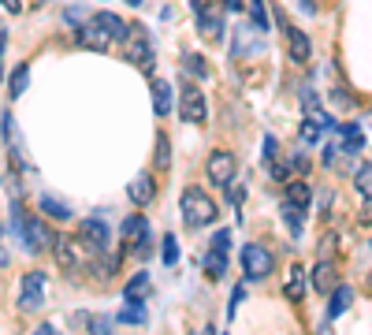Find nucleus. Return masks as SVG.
<instances>
[{
  "label": "nucleus",
  "instance_id": "obj_1",
  "mask_svg": "<svg viewBox=\"0 0 372 335\" xmlns=\"http://www.w3.org/2000/svg\"><path fill=\"white\" fill-rule=\"evenodd\" d=\"M179 209H183L186 228H209V224H216V216H220V205H216L201 187H186Z\"/></svg>",
  "mask_w": 372,
  "mask_h": 335
},
{
  "label": "nucleus",
  "instance_id": "obj_2",
  "mask_svg": "<svg viewBox=\"0 0 372 335\" xmlns=\"http://www.w3.org/2000/svg\"><path fill=\"white\" fill-rule=\"evenodd\" d=\"M179 120H183V123H194V127H201L205 120H209L205 93H201L194 82H183V90H179Z\"/></svg>",
  "mask_w": 372,
  "mask_h": 335
},
{
  "label": "nucleus",
  "instance_id": "obj_3",
  "mask_svg": "<svg viewBox=\"0 0 372 335\" xmlns=\"http://www.w3.org/2000/svg\"><path fill=\"white\" fill-rule=\"evenodd\" d=\"M242 268H246V279H268L272 272H276V257H272L268 246L249 242L242 250Z\"/></svg>",
  "mask_w": 372,
  "mask_h": 335
},
{
  "label": "nucleus",
  "instance_id": "obj_4",
  "mask_svg": "<svg viewBox=\"0 0 372 335\" xmlns=\"http://www.w3.org/2000/svg\"><path fill=\"white\" fill-rule=\"evenodd\" d=\"M130 38H134V45L127 49V60L134 63L141 75H153V68H157V52H153L149 30L146 26H134V30H130Z\"/></svg>",
  "mask_w": 372,
  "mask_h": 335
},
{
  "label": "nucleus",
  "instance_id": "obj_5",
  "mask_svg": "<svg viewBox=\"0 0 372 335\" xmlns=\"http://www.w3.org/2000/svg\"><path fill=\"white\" fill-rule=\"evenodd\" d=\"M235 171H238V160H235V153H227V149H212L209 160H205V176H209V182L220 187V190H227V182L235 179Z\"/></svg>",
  "mask_w": 372,
  "mask_h": 335
},
{
  "label": "nucleus",
  "instance_id": "obj_6",
  "mask_svg": "<svg viewBox=\"0 0 372 335\" xmlns=\"http://www.w3.org/2000/svg\"><path fill=\"white\" fill-rule=\"evenodd\" d=\"M45 290H49L45 272H26V276H23V287H19V309H23V313L41 309V302H45Z\"/></svg>",
  "mask_w": 372,
  "mask_h": 335
},
{
  "label": "nucleus",
  "instance_id": "obj_7",
  "mask_svg": "<svg viewBox=\"0 0 372 335\" xmlns=\"http://www.w3.org/2000/svg\"><path fill=\"white\" fill-rule=\"evenodd\" d=\"M79 242H86L97 254H104L108 246H112V231H108L104 216H86V220L79 224Z\"/></svg>",
  "mask_w": 372,
  "mask_h": 335
},
{
  "label": "nucleus",
  "instance_id": "obj_8",
  "mask_svg": "<svg viewBox=\"0 0 372 335\" xmlns=\"http://www.w3.org/2000/svg\"><path fill=\"white\" fill-rule=\"evenodd\" d=\"M309 279H313V290H316V295H332V287L339 283V265H335V257H320V261L313 265Z\"/></svg>",
  "mask_w": 372,
  "mask_h": 335
},
{
  "label": "nucleus",
  "instance_id": "obj_9",
  "mask_svg": "<svg viewBox=\"0 0 372 335\" xmlns=\"http://www.w3.org/2000/svg\"><path fill=\"white\" fill-rule=\"evenodd\" d=\"M52 250H56V265L63 272H79L82 268V250L75 246L71 235H60V239H52Z\"/></svg>",
  "mask_w": 372,
  "mask_h": 335
},
{
  "label": "nucleus",
  "instance_id": "obj_10",
  "mask_svg": "<svg viewBox=\"0 0 372 335\" xmlns=\"http://www.w3.org/2000/svg\"><path fill=\"white\" fill-rule=\"evenodd\" d=\"M23 242H26L30 254H41V250L52 242V235H49V228H45V220H41V216H26V224H23Z\"/></svg>",
  "mask_w": 372,
  "mask_h": 335
},
{
  "label": "nucleus",
  "instance_id": "obj_11",
  "mask_svg": "<svg viewBox=\"0 0 372 335\" xmlns=\"http://www.w3.org/2000/svg\"><path fill=\"white\" fill-rule=\"evenodd\" d=\"M127 194H130V201H134L138 209H146V205H149L153 198H157V182H153V176H149V171H138V176H134V182H130V187H127Z\"/></svg>",
  "mask_w": 372,
  "mask_h": 335
},
{
  "label": "nucleus",
  "instance_id": "obj_12",
  "mask_svg": "<svg viewBox=\"0 0 372 335\" xmlns=\"http://www.w3.org/2000/svg\"><path fill=\"white\" fill-rule=\"evenodd\" d=\"M287 52H290L294 63H309V56H313L309 34H305V30H298V26H287Z\"/></svg>",
  "mask_w": 372,
  "mask_h": 335
},
{
  "label": "nucleus",
  "instance_id": "obj_13",
  "mask_svg": "<svg viewBox=\"0 0 372 335\" xmlns=\"http://www.w3.org/2000/svg\"><path fill=\"white\" fill-rule=\"evenodd\" d=\"M75 45H82V49H93V52H104L112 41H108V34L97 23H86L79 26V34H75Z\"/></svg>",
  "mask_w": 372,
  "mask_h": 335
},
{
  "label": "nucleus",
  "instance_id": "obj_14",
  "mask_svg": "<svg viewBox=\"0 0 372 335\" xmlns=\"http://www.w3.org/2000/svg\"><path fill=\"white\" fill-rule=\"evenodd\" d=\"M171 108H175V93H171V82H168V79H153V112H157L160 120H164V116H168Z\"/></svg>",
  "mask_w": 372,
  "mask_h": 335
},
{
  "label": "nucleus",
  "instance_id": "obj_15",
  "mask_svg": "<svg viewBox=\"0 0 372 335\" xmlns=\"http://www.w3.org/2000/svg\"><path fill=\"white\" fill-rule=\"evenodd\" d=\"M93 23L108 34V41H130V26H127L119 15H112V12H101V15L93 19Z\"/></svg>",
  "mask_w": 372,
  "mask_h": 335
},
{
  "label": "nucleus",
  "instance_id": "obj_16",
  "mask_svg": "<svg viewBox=\"0 0 372 335\" xmlns=\"http://www.w3.org/2000/svg\"><path fill=\"white\" fill-rule=\"evenodd\" d=\"M350 302H354V290H350L346 283L343 287H332V306H327V320H339V317H343V313L350 309Z\"/></svg>",
  "mask_w": 372,
  "mask_h": 335
},
{
  "label": "nucleus",
  "instance_id": "obj_17",
  "mask_svg": "<svg viewBox=\"0 0 372 335\" xmlns=\"http://www.w3.org/2000/svg\"><path fill=\"white\" fill-rule=\"evenodd\" d=\"M198 30H201L209 41H224V34H227V30H224V19L212 15V12H201V15H198Z\"/></svg>",
  "mask_w": 372,
  "mask_h": 335
},
{
  "label": "nucleus",
  "instance_id": "obj_18",
  "mask_svg": "<svg viewBox=\"0 0 372 335\" xmlns=\"http://www.w3.org/2000/svg\"><path fill=\"white\" fill-rule=\"evenodd\" d=\"M287 298L290 302L305 298V268L302 265H290V272H287Z\"/></svg>",
  "mask_w": 372,
  "mask_h": 335
},
{
  "label": "nucleus",
  "instance_id": "obj_19",
  "mask_svg": "<svg viewBox=\"0 0 372 335\" xmlns=\"http://www.w3.org/2000/svg\"><path fill=\"white\" fill-rule=\"evenodd\" d=\"M41 212H49L52 220H71V205L68 201H60V198H52V194H41Z\"/></svg>",
  "mask_w": 372,
  "mask_h": 335
},
{
  "label": "nucleus",
  "instance_id": "obj_20",
  "mask_svg": "<svg viewBox=\"0 0 372 335\" xmlns=\"http://www.w3.org/2000/svg\"><path fill=\"white\" fill-rule=\"evenodd\" d=\"M287 182H290V187H287V201H294V205H302V209H305V205L313 201V187L305 179H287Z\"/></svg>",
  "mask_w": 372,
  "mask_h": 335
},
{
  "label": "nucleus",
  "instance_id": "obj_21",
  "mask_svg": "<svg viewBox=\"0 0 372 335\" xmlns=\"http://www.w3.org/2000/svg\"><path fill=\"white\" fill-rule=\"evenodd\" d=\"M201 265H205V272H209L212 279H224L227 276V254L224 250H209Z\"/></svg>",
  "mask_w": 372,
  "mask_h": 335
},
{
  "label": "nucleus",
  "instance_id": "obj_22",
  "mask_svg": "<svg viewBox=\"0 0 372 335\" xmlns=\"http://www.w3.org/2000/svg\"><path fill=\"white\" fill-rule=\"evenodd\" d=\"M283 220H287L290 235L298 239V235H302V220H305V209H302V205H294V201H283Z\"/></svg>",
  "mask_w": 372,
  "mask_h": 335
},
{
  "label": "nucleus",
  "instance_id": "obj_23",
  "mask_svg": "<svg viewBox=\"0 0 372 335\" xmlns=\"http://www.w3.org/2000/svg\"><path fill=\"white\" fill-rule=\"evenodd\" d=\"M343 134H346V146H343V153H346V157H350V153H361V149H365V138H361L357 123H346V127H343Z\"/></svg>",
  "mask_w": 372,
  "mask_h": 335
},
{
  "label": "nucleus",
  "instance_id": "obj_24",
  "mask_svg": "<svg viewBox=\"0 0 372 335\" xmlns=\"http://www.w3.org/2000/svg\"><path fill=\"white\" fill-rule=\"evenodd\" d=\"M26 82H30V68H26V63H19L15 75L8 79V90H12V97H23V93H26Z\"/></svg>",
  "mask_w": 372,
  "mask_h": 335
},
{
  "label": "nucleus",
  "instance_id": "obj_25",
  "mask_svg": "<svg viewBox=\"0 0 372 335\" xmlns=\"http://www.w3.org/2000/svg\"><path fill=\"white\" fill-rule=\"evenodd\" d=\"M130 306L119 313V320L123 324H146V306H141V298H127Z\"/></svg>",
  "mask_w": 372,
  "mask_h": 335
},
{
  "label": "nucleus",
  "instance_id": "obj_26",
  "mask_svg": "<svg viewBox=\"0 0 372 335\" xmlns=\"http://www.w3.org/2000/svg\"><path fill=\"white\" fill-rule=\"evenodd\" d=\"M354 187H357L361 198H372V164H361L354 171Z\"/></svg>",
  "mask_w": 372,
  "mask_h": 335
},
{
  "label": "nucleus",
  "instance_id": "obj_27",
  "mask_svg": "<svg viewBox=\"0 0 372 335\" xmlns=\"http://www.w3.org/2000/svg\"><path fill=\"white\" fill-rule=\"evenodd\" d=\"M183 68L190 75H198V79H209V63H205L201 56H194V52H183Z\"/></svg>",
  "mask_w": 372,
  "mask_h": 335
},
{
  "label": "nucleus",
  "instance_id": "obj_28",
  "mask_svg": "<svg viewBox=\"0 0 372 335\" xmlns=\"http://www.w3.org/2000/svg\"><path fill=\"white\" fill-rule=\"evenodd\" d=\"M249 19L257 23L261 34H265V30L272 26V23H268V12H265V0H249Z\"/></svg>",
  "mask_w": 372,
  "mask_h": 335
},
{
  "label": "nucleus",
  "instance_id": "obj_29",
  "mask_svg": "<svg viewBox=\"0 0 372 335\" xmlns=\"http://www.w3.org/2000/svg\"><path fill=\"white\" fill-rule=\"evenodd\" d=\"M146 228H149V224H146V216H141V212L127 216V220H123V239H134V235H141Z\"/></svg>",
  "mask_w": 372,
  "mask_h": 335
},
{
  "label": "nucleus",
  "instance_id": "obj_30",
  "mask_svg": "<svg viewBox=\"0 0 372 335\" xmlns=\"http://www.w3.org/2000/svg\"><path fill=\"white\" fill-rule=\"evenodd\" d=\"M116 272H119V254H108V261L97 265V279H104V283H108Z\"/></svg>",
  "mask_w": 372,
  "mask_h": 335
},
{
  "label": "nucleus",
  "instance_id": "obj_31",
  "mask_svg": "<svg viewBox=\"0 0 372 335\" xmlns=\"http://www.w3.org/2000/svg\"><path fill=\"white\" fill-rule=\"evenodd\" d=\"M130 250H134L138 257H149V254H153V235H149V228L141 231V235H134V242H130Z\"/></svg>",
  "mask_w": 372,
  "mask_h": 335
},
{
  "label": "nucleus",
  "instance_id": "obj_32",
  "mask_svg": "<svg viewBox=\"0 0 372 335\" xmlns=\"http://www.w3.org/2000/svg\"><path fill=\"white\" fill-rule=\"evenodd\" d=\"M146 290H149V276H146V272H138V276L127 283V298H141Z\"/></svg>",
  "mask_w": 372,
  "mask_h": 335
},
{
  "label": "nucleus",
  "instance_id": "obj_33",
  "mask_svg": "<svg viewBox=\"0 0 372 335\" xmlns=\"http://www.w3.org/2000/svg\"><path fill=\"white\" fill-rule=\"evenodd\" d=\"M160 257H164V265H175V261H179V246H175V235H164Z\"/></svg>",
  "mask_w": 372,
  "mask_h": 335
},
{
  "label": "nucleus",
  "instance_id": "obj_34",
  "mask_svg": "<svg viewBox=\"0 0 372 335\" xmlns=\"http://www.w3.org/2000/svg\"><path fill=\"white\" fill-rule=\"evenodd\" d=\"M171 164V146H168V138H157V168H168Z\"/></svg>",
  "mask_w": 372,
  "mask_h": 335
},
{
  "label": "nucleus",
  "instance_id": "obj_35",
  "mask_svg": "<svg viewBox=\"0 0 372 335\" xmlns=\"http://www.w3.org/2000/svg\"><path fill=\"white\" fill-rule=\"evenodd\" d=\"M268 171H272V179H279V182H287V179H290V164H287V160L279 164V160L272 157V160H268Z\"/></svg>",
  "mask_w": 372,
  "mask_h": 335
},
{
  "label": "nucleus",
  "instance_id": "obj_36",
  "mask_svg": "<svg viewBox=\"0 0 372 335\" xmlns=\"http://www.w3.org/2000/svg\"><path fill=\"white\" fill-rule=\"evenodd\" d=\"M212 250H224V254L231 250V231H227V228L212 235Z\"/></svg>",
  "mask_w": 372,
  "mask_h": 335
},
{
  "label": "nucleus",
  "instance_id": "obj_37",
  "mask_svg": "<svg viewBox=\"0 0 372 335\" xmlns=\"http://www.w3.org/2000/svg\"><path fill=\"white\" fill-rule=\"evenodd\" d=\"M302 138H305V142H316V138H320V123L305 120V123H302Z\"/></svg>",
  "mask_w": 372,
  "mask_h": 335
},
{
  "label": "nucleus",
  "instance_id": "obj_38",
  "mask_svg": "<svg viewBox=\"0 0 372 335\" xmlns=\"http://www.w3.org/2000/svg\"><path fill=\"white\" fill-rule=\"evenodd\" d=\"M242 302H246V287H235V295H231V309H227V317H235Z\"/></svg>",
  "mask_w": 372,
  "mask_h": 335
},
{
  "label": "nucleus",
  "instance_id": "obj_39",
  "mask_svg": "<svg viewBox=\"0 0 372 335\" xmlns=\"http://www.w3.org/2000/svg\"><path fill=\"white\" fill-rule=\"evenodd\" d=\"M272 157H279V142H276V138H265V160H272Z\"/></svg>",
  "mask_w": 372,
  "mask_h": 335
},
{
  "label": "nucleus",
  "instance_id": "obj_40",
  "mask_svg": "<svg viewBox=\"0 0 372 335\" xmlns=\"http://www.w3.org/2000/svg\"><path fill=\"white\" fill-rule=\"evenodd\" d=\"M4 49H8V30H0V79H4Z\"/></svg>",
  "mask_w": 372,
  "mask_h": 335
},
{
  "label": "nucleus",
  "instance_id": "obj_41",
  "mask_svg": "<svg viewBox=\"0 0 372 335\" xmlns=\"http://www.w3.org/2000/svg\"><path fill=\"white\" fill-rule=\"evenodd\" d=\"M290 164L298 168V171H309V157H305V153H294V160H290Z\"/></svg>",
  "mask_w": 372,
  "mask_h": 335
},
{
  "label": "nucleus",
  "instance_id": "obj_42",
  "mask_svg": "<svg viewBox=\"0 0 372 335\" xmlns=\"http://www.w3.org/2000/svg\"><path fill=\"white\" fill-rule=\"evenodd\" d=\"M335 235H324V246H320V250H324V257H332V250H335Z\"/></svg>",
  "mask_w": 372,
  "mask_h": 335
},
{
  "label": "nucleus",
  "instance_id": "obj_43",
  "mask_svg": "<svg viewBox=\"0 0 372 335\" xmlns=\"http://www.w3.org/2000/svg\"><path fill=\"white\" fill-rule=\"evenodd\" d=\"M335 153H339V146H327V149H324V164H327V168L335 164Z\"/></svg>",
  "mask_w": 372,
  "mask_h": 335
},
{
  "label": "nucleus",
  "instance_id": "obj_44",
  "mask_svg": "<svg viewBox=\"0 0 372 335\" xmlns=\"http://www.w3.org/2000/svg\"><path fill=\"white\" fill-rule=\"evenodd\" d=\"M0 4H4V8H8V12H15V15H19V12H23V0H0Z\"/></svg>",
  "mask_w": 372,
  "mask_h": 335
},
{
  "label": "nucleus",
  "instance_id": "obj_45",
  "mask_svg": "<svg viewBox=\"0 0 372 335\" xmlns=\"http://www.w3.org/2000/svg\"><path fill=\"white\" fill-rule=\"evenodd\" d=\"M361 220H372V198H365V205H361Z\"/></svg>",
  "mask_w": 372,
  "mask_h": 335
},
{
  "label": "nucleus",
  "instance_id": "obj_46",
  "mask_svg": "<svg viewBox=\"0 0 372 335\" xmlns=\"http://www.w3.org/2000/svg\"><path fill=\"white\" fill-rule=\"evenodd\" d=\"M227 12H242V0H227Z\"/></svg>",
  "mask_w": 372,
  "mask_h": 335
},
{
  "label": "nucleus",
  "instance_id": "obj_47",
  "mask_svg": "<svg viewBox=\"0 0 372 335\" xmlns=\"http://www.w3.org/2000/svg\"><path fill=\"white\" fill-rule=\"evenodd\" d=\"M0 265H8V250H4V239H0Z\"/></svg>",
  "mask_w": 372,
  "mask_h": 335
},
{
  "label": "nucleus",
  "instance_id": "obj_48",
  "mask_svg": "<svg viewBox=\"0 0 372 335\" xmlns=\"http://www.w3.org/2000/svg\"><path fill=\"white\" fill-rule=\"evenodd\" d=\"M127 4H134V8H138V4H141V0H127Z\"/></svg>",
  "mask_w": 372,
  "mask_h": 335
},
{
  "label": "nucleus",
  "instance_id": "obj_49",
  "mask_svg": "<svg viewBox=\"0 0 372 335\" xmlns=\"http://www.w3.org/2000/svg\"><path fill=\"white\" fill-rule=\"evenodd\" d=\"M369 287H372V272H369Z\"/></svg>",
  "mask_w": 372,
  "mask_h": 335
}]
</instances>
